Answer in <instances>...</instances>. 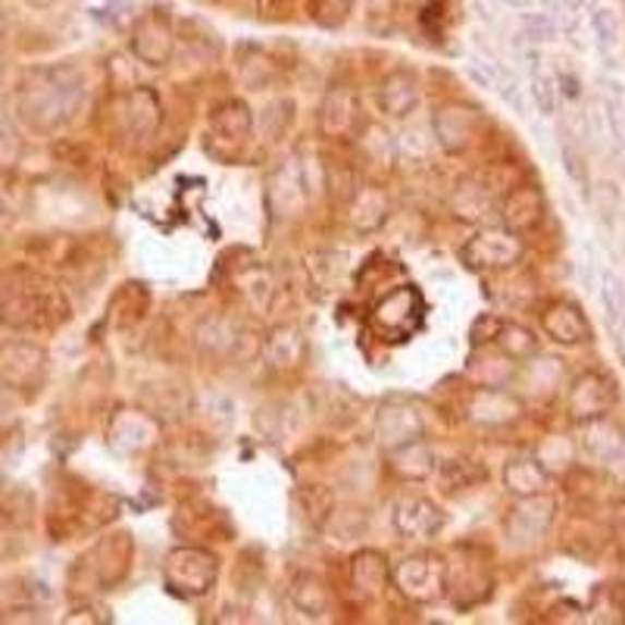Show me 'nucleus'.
<instances>
[{"mask_svg": "<svg viewBox=\"0 0 625 625\" xmlns=\"http://www.w3.org/2000/svg\"><path fill=\"white\" fill-rule=\"evenodd\" d=\"M591 25H594V35H598V41H601L603 47L616 45L620 25H616V16H613L610 10H598V13L591 16Z\"/></svg>", "mask_w": 625, "mask_h": 625, "instance_id": "f257e3e1", "label": "nucleus"}, {"mask_svg": "<svg viewBox=\"0 0 625 625\" xmlns=\"http://www.w3.org/2000/svg\"><path fill=\"white\" fill-rule=\"evenodd\" d=\"M504 3H509V7H519V10H526V7H529L532 0H504Z\"/></svg>", "mask_w": 625, "mask_h": 625, "instance_id": "20e7f679", "label": "nucleus"}, {"mask_svg": "<svg viewBox=\"0 0 625 625\" xmlns=\"http://www.w3.org/2000/svg\"><path fill=\"white\" fill-rule=\"evenodd\" d=\"M28 3H35V7H47L50 0H28Z\"/></svg>", "mask_w": 625, "mask_h": 625, "instance_id": "39448f33", "label": "nucleus"}, {"mask_svg": "<svg viewBox=\"0 0 625 625\" xmlns=\"http://www.w3.org/2000/svg\"><path fill=\"white\" fill-rule=\"evenodd\" d=\"M522 25H526V38H532V41H544V38H554V23H551V16H538V13H526L522 16Z\"/></svg>", "mask_w": 625, "mask_h": 625, "instance_id": "7ed1b4c3", "label": "nucleus"}, {"mask_svg": "<svg viewBox=\"0 0 625 625\" xmlns=\"http://www.w3.org/2000/svg\"><path fill=\"white\" fill-rule=\"evenodd\" d=\"M534 100L544 113H554L556 110V88L551 75H534Z\"/></svg>", "mask_w": 625, "mask_h": 625, "instance_id": "f03ea898", "label": "nucleus"}]
</instances>
